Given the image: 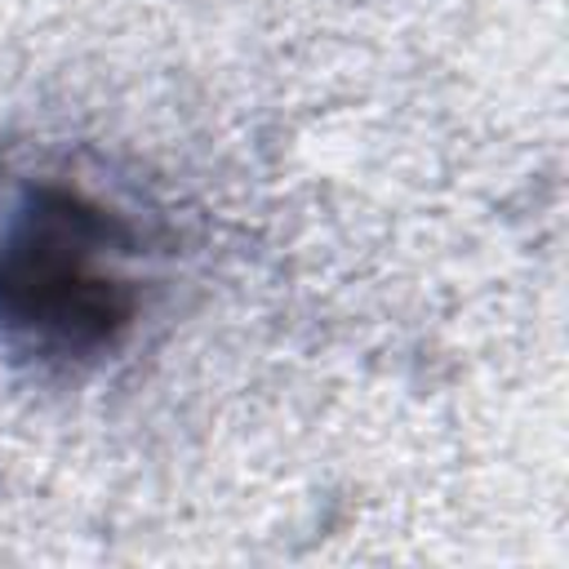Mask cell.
<instances>
[{"mask_svg":"<svg viewBox=\"0 0 569 569\" xmlns=\"http://www.w3.org/2000/svg\"><path fill=\"white\" fill-rule=\"evenodd\" d=\"M120 209L58 178H0V325L40 356H98L133 320Z\"/></svg>","mask_w":569,"mask_h":569,"instance_id":"1","label":"cell"}]
</instances>
